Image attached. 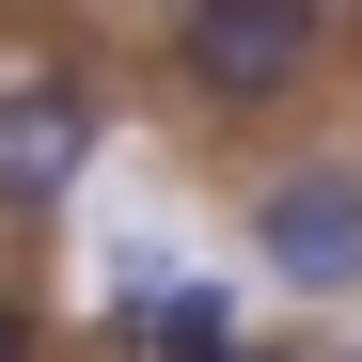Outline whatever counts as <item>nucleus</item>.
<instances>
[{"label":"nucleus","mask_w":362,"mask_h":362,"mask_svg":"<svg viewBox=\"0 0 362 362\" xmlns=\"http://www.w3.org/2000/svg\"><path fill=\"white\" fill-rule=\"evenodd\" d=\"M346 16L331 0H173L158 16V95L189 127H284V110L331 95Z\"/></svg>","instance_id":"f257e3e1"},{"label":"nucleus","mask_w":362,"mask_h":362,"mask_svg":"<svg viewBox=\"0 0 362 362\" xmlns=\"http://www.w3.org/2000/svg\"><path fill=\"white\" fill-rule=\"evenodd\" d=\"M110 142V79L79 47H0V236H47Z\"/></svg>","instance_id":"f03ea898"},{"label":"nucleus","mask_w":362,"mask_h":362,"mask_svg":"<svg viewBox=\"0 0 362 362\" xmlns=\"http://www.w3.org/2000/svg\"><path fill=\"white\" fill-rule=\"evenodd\" d=\"M252 268H268L284 299H362V158H346V142L252 173Z\"/></svg>","instance_id":"7ed1b4c3"},{"label":"nucleus","mask_w":362,"mask_h":362,"mask_svg":"<svg viewBox=\"0 0 362 362\" xmlns=\"http://www.w3.org/2000/svg\"><path fill=\"white\" fill-rule=\"evenodd\" d=\"M0 362H64V331H47V299L0 268Z\"/></svg>","instance_id":"20e7f679"},{"label":"nucleus","mask_w":362,"mask_h":362,"mask_svg":"<svg viewBox=\"0 0 362 362\" xmlns=\"http://www.w3.org/2000/svg\"><path fill=\"white\" fill-rule=\"evenodd\" d=\"M221 362H299V346H252V331H236V346H221Z\"/></svg>","instance_id":"39448f33"},{"label":"nucleus","mask_w":362,"mask_h":362,"mask_svg":"<svg viewBox=\"0 0 362 362\" xmlns=\"http://www.w3.org/2000/svg\"><path fill=\"white\" fill-rule=\"evenodd\" d=\"M331 16H346V32H362V0H331Z\"/></svg>","instance_id":"423d86ee"}]
</instances>
